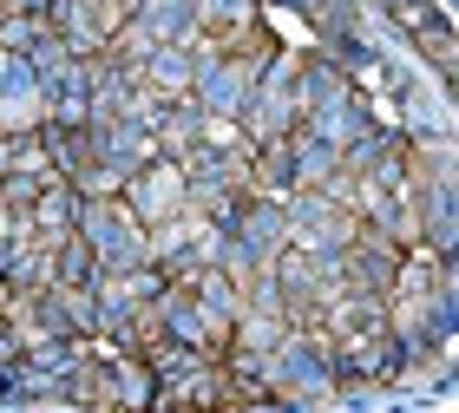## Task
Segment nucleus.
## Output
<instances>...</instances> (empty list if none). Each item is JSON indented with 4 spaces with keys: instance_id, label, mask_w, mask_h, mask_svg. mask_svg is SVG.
<instances>
[{
    "instance_id": "nucleus-1",
    "label": "nucleus",
    "mask_w": 459,
    "mask_h": 413,
    "mask_svg": "<svg viewBox=\"0 0 459 413\" xmlns=\"http://www.w3.org/2000/svg\"><path fill=\"white\" fill-rule=\"evenodd\" d=\"M125 211H132L138 223H164V217L191 211V171H184L178 158H158L152 171H138L132 184H125Z\"/></svg>"
}]
</instances>
